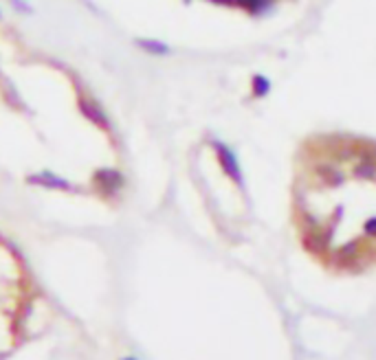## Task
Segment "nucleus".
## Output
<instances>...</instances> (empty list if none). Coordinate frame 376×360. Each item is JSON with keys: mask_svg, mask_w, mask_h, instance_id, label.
<instances>
[{"mask_svg": "<svg viewBox=\"0 0 376 360\" xmlns=\"http://www.w3.org/2000/svg\"><path fill=\"white\" fill-rule=\"evenodd\" d=\"M268 92V81L264 79V77H255L253 79V94H258V97H262V94H266Z\"/></svg>", "mask_w": 376, "mask_h": 360, "instance_id": "6e6552de", "label": "nucleus"}, {"mask_svg": "<svg viewBox=\"0 0 376 360\" xmlns=\"http://www.w3.org/2000/svg\"><path fill=\"white\" fill-rule=\"evenodd\" d=\"M79 110H82V114L86 116V119H88L90 123H95L97 128H110V125H112L110 116L106 114V110H103L97 101H92V99H82V101H79Z\"/></svg>", "mask_w": 376, "mask_h": 360, "instance_id": "39448f33", "label": "nucleus"}, {"mask_svg": "<svg viewBox=\"0 0 376 360\" xmlns=\"http://www.w3.org/2000/svg\"><path fill=\"white\" fill-rule=\"evenodd\" d=\"M92 185H95L97 192H101V194L117 196L125 185V176L114 167H101L92 174Z\"/></svg>", "mask_w": 376, "mask_h": 360, "instance_id": "f03ea898", "label": "nucleus"}, {"mask_svg": "<svg viewBox=\"0 0 376 360\" xmlns=\"http://www.w3.org/2000/svg\"><path fill=\"white\" fill-rule=\"evenodd\" d=\"M12 5L16 7V9H20V12H25V14H31L34 9H31V5H27L25 0H12Z\"/></svg>", "mask_w": 376, "mask_h": 360, "instance_id": "1a4fd4ad", "label": "nucleus"}, {"mask_svg": "<svg viewBox=\"0 0 376 360\" xmlns=\"http://www.w3.org/2000/svg\"><path fill=\"white\" fill-rule=\"evenodd\" d=\"M137 47L143 49L148 55H170V47H167L165 42H159V40L143 38V40H137Z\"/></svg>", "mask_w": 376, "mask_h": 360, "instance_id": "0eeeda50", "label": "nucleus"}, {"mask_svg": "<svg viewBox=\"0 0 376 360\" xmlns=\"http://www.w3.org/2000/svg\"><path fill=\"white\" fill-rule=\"evenodd\" d=\"M212 3H218V5H234V0H212Z\"/></svg>", "mask_w": 376, "mask_h": 360, "instance_id": "9d476101", "label": "nucleus"}, {"mask_svg": "<svg viewBox=\"0 0 376 360\" xmlns=\"http://www.w3.org/2000/svg\"><path fill=\"white\" fill-rule=\"evenodd\" d=\"M214 150L218 154V161H221V167L225 169V174L234 180L238 187H245V180H242V169H240V163L234 154V150H229V147L221 141L214 143Z\"/></svg>", "mask_w": 376, "mask_h": 360, "instance_id": "7ed1b4c3", "label": "nucleus"}, {"mask_svg": "<svg viewBox=\"0 0 376 360\" xmlns=\"http://www.w3.org/2000/svg\"><path fill=\"white\" fill-rule=\"evenodd\" d=\"M275 0H234V5L238 7H242L247 14L251 16H260V14H264L266 9L273 5Z\"/></svg>", "mask_w": 376, "mask_h": 360, "instance_id": "423d86ee", "label": "nucleus"}, {"mask_svg": "<svg viewBox=\"0 0 376 360\" xmlns=\"http://www.w3.org/2000/svg\"><path fill=\"white\" fill-rule=\"evenodd\" d=\"M29 185H38L42 189H49V192H71V183L60 174H53L45 169V172H38V174H31L27 178Z\"/></svg>", "mask_w": 376, "mask_h": 360, "instance_id": "20e7f679", "label": "nucleus"}, {"mask_svg": "<svg viewBox=\"0 0 376 360\" xmlns=\"http://www.w3.org/2000/svg\"><path fill=\"white\" fill-rule=\"evenodd\" d=\"M304 248L337 270L376 263V143L315 134L297 152L292 187Z\"/></svg>", "mask_w": 376, "mask_h": 360, "instance_id": "f257e3e1", "label": "nucleus"}]
</instances>
